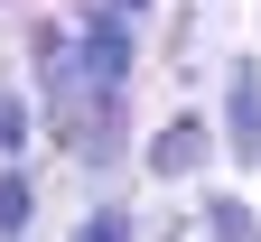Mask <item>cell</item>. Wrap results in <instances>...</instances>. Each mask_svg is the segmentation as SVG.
Returning <instances> with one entry per match:
<instances>
[{"instance_id":"cell-1","label":"cell","mask_w":261,"mask_h":242,"mask_svg":"<svg viewBox=\"0 0 261 242\" xmlns=\"http://www.w3.org/2000/svg\"><path fill=\"white\" fill-rule=\"evenodd\" d=\"M75 65H84V84H93V93H121V75H130V19H121V10H93Z\"/></svg>"},{"instance_id":"cell-2","label":"cell","mask_w":261,"mask_h":242,"mask_svg":"<svg viewBox=\"0 0 261 242\" xmlns=\"http://www.w3.org/2000/svg\"><path fill=\"white\" fill-rule=\"evenodd\" d=\"M224 130H233V158L261 168V65H252V56L224 75Z\"/></svg>"},{"instance_id":"cell-3","label":"cell","mask_w":261,"mask_h":242,"mask_svg":"<svg viewBox=\"0 0 261 242\" xmlns=\"http://www.w3.org/2000/svg\"><path fill=\"white\" fill-rule=\"evenodd\" d=\"M187 168H205V130H196V121H168L149 140V177H187Z\"/></svg>"},{"instance_id":"cell-4","label":"cell","mask_w":261,"mask_h":242,"mask_svg":"<svg viewBox=\"0 0 261 242\" xmlns=\"http://www.w3.org/2000/svg\"><path fill=\"white\" fill-rule=\"evenodd\" d=\"M205 233H215V242H261V224H252L243 196H215V205H205Z\"/></svg>"},{"instance_id":"cell-5","label":"cell","mask_w":261,"mask_h":242,"mask_svg":"<svg viewBox=\"0 0 261 242\" xmlns=\"http://www.w3.org/2000/svg\"><path fill=\"white\" fill-rule=\"evenodd\" d=\"M28 205H38V186H28V168H10L0 177V233H28Z\"/></svg>"},{"instance_id":"cell-6","label":"cell","mask_w":261,"mask_h":242,"mask_svg":"<svg viewBox=\"0 0 261 242\" xmlns=\"http://www.w3.org/2000/svg\"><path fill=\"white\" fill-rule=\"evenodd\" d=\"M75 242H130V214H121V205H103V214H84Z\"/></svg>"},{"instance_id":"cell-7","label":"cell","mask_w":261,"mask_h":242,"mask_svg":"<svg viewBox=\"0 0 261 242\" xmlns=\"http://www.w3.org/2000/svg\"><path fill=\"white\" fill-rule=\"evenodd\" d=\"M19 140H28V102H19V93H0V149H19Z\"/></svg>"},{"instance_id":"cell-8","label":"cell","mask_w":261,"mask_h":242,"mask_svg":"<svg viewBox=\"0 0 261 242\" xmlns=\"http://www.w3.org/2000/svg\"><path fill=\"white\" fill-rule=\"evenodd\" d=\"M103 10H121V19H140V10H149V0H103Z\"/></svg>"}]
</instances>
